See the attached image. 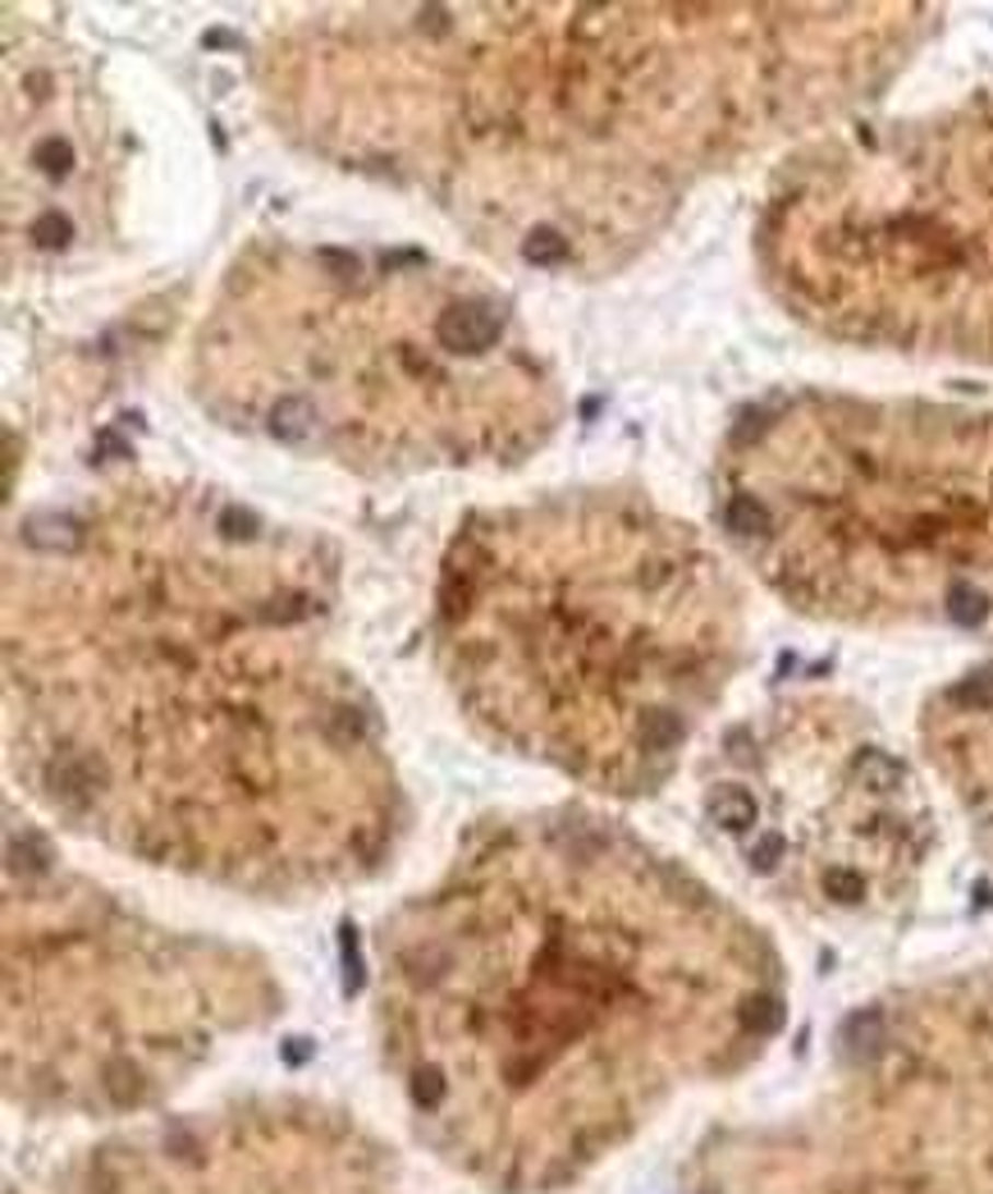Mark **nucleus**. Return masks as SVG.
I'll list each match as a JSON object with an SVG mask.
<instances>
[{
	"mask_svg": "<svg viewBox=\"0 0 993 1194\" xmlns=\"http://www.w3.org/2000/svg\"><path fill=\"white\" fill-rule=\"evenodd\" d=\"M285 989L262 952L147 916L60 861L42 828L5 842V1103L28 1122H147L266 1030Z\"/></svg>",
	"mask_w": 993,
	"mask_h": 1194,
	"instance_id": "nucleus-7",
	"label": "nucleus"
},
{
	"mask_svg": "<svg viewBox=\"0 0 993 1194\" xmlns=\"http://www.w3.org/2000/svg\"><path fill=\"white\" fill-rule=\"evenodd\" d=\"M921 750L993 865V659L966 668L925 700Z\"/></svg>",
	"mask_w": 993,
	"mask_h": 1194,
	"instance_id": "nucleus-13",
	"label": "nucleus"
},
{
	"mask_svg": "<svg viewBox=\"0 0 993 1194\" xmlns=\"http://www.w3.org/2000/svg\"><path fill=\"white\" fill-rule=\"evenodd\" d=\"M5 750L37 811L111 851L302 902L407 828L376 700L335 645V559L243 504L124 481L19 527Z\"/></svg>",
	"mask_w": 993,
	"mask_h": 1194,
	"instance_id": "nucleus-1",
	"label": "nucleus"
},
{
	"mask_svg": "<svg viewBox=\"0 0 993 1194\" xmlns=\"http://www.w3.org/2000/svg\"><path fill=\"white\" fill-rule=\"evenodd\" d=\"M755 262L824 340L993 371V92L806 142L765 197Z\"/></svg>",
	"mask_w": 993,
	"mask_h": 1194,
	"instance_id": "nucleus-8",
	"label": "nucleus"
},
{
	"mask_svg": "<svg viewBox=\"0 0 993 1194\" xmlns=\"http://www.w3.org/2000/svg\"><path fill=\"white\" fill-rule=\"evenodd\" d=\"M10 1194H417V1181L358 1112L316 1094H234L111 1126Z\"/></svg>",
	"mask_w": 993,
	"mask_h": 1194,
	"instance_id": "nucleus-11",
	"label": "nucleus"
},
{
	"mask_svg": "<svg viewBox=\"0 0 993 1194\" xmlns=\"http://www.w3.org/2000/svg\"><path fill=\"white\" fill-rule=\"evenodd\" d=\"M673 1194H993V962L856 1007L824 1080L709 1130Z\"/></svg>",
	"mask_w": 993,
	"mask_h": 1194,
	"instance_id": "nucleus-9",
	"label": "nucleus"
},
{
	"mask_svg": "<svg viewBox=\"0 0 993 1194\" xmlns=\"http://www.w3.org/2000/svg\"><path fill=\"white\" fill-rule=\"evenodd\" d=\"M436 659L495 746L600 796L682 769L747 664V600L692 523L642 495L577 490L458 527Z\"/></svg>",
	"mask_w": 993,
	"mask_h": 1194,
	"instance_id": "nucleus-4",
	"label": "nucleus"
},
{
	"mask_svg": "<svg viewBox=\"0 0 993 1194\" xmlns=\"http://www.w3.org/2000/svg\"><path fill=\"white\" fill-rule=\"evenodd\" d=\"M193 389L234 430L371 477L513 462L564 422L513 298L417 248L252 243L197 325Z\"/></svg>",
	"mask_w": 993,
	"mask_h": 1194,
	"instance_id": "nucleus-5",
	"label": "nucleus"
},
{
	"mask_svg": "<svg viewBox=\"0 0 993 1194\" xmlns=\"http://www.w3.org/2000/svg\"><path fill=\"white\" fill-rule=\"evenodd\" d=\"M944 28L852 5H344L257 50L293 142L440 202L527 266L646 252L705 179L820 134Z\"/></svg>",
	"mask_w": 993,
	"mask_h": 1194,
	"instance_id": "nucleus-2",
	"label": "nucleus"
},
{
	"mask_svg": "<svg viewBox=\"0 0 993 1194\" xmlns=\"http://www.w3.org/2000/svg\"><path fill=\"white\" fill-rule=\"evenodd\" d=\"M701 824L755 893L815 925L898 920L938 847L915 765L838 691L732 723L701 760Z\"/></svg>",
	"mask_w": 993,
	"mask_h": 1194,
	"instance_id": "nucleus-10",
	"label": "nucleus"
},
{
	"mask_svg": "<svg viewBox=\"0 0 993 1194\" xmlns=\"http://www.w3.org/2000/svg\"><path fill=\"white\" fill-rule=\"evenodd\" d=\"M715 513L806 618L993 641V403L765 399L719 449Z\"/></svg>",
	"mask_w": 993,
	"mask_h": 1194,
	"instance_id": "nucleus-6",
	"label": "nucleus"
},
{
	"mask_svg": "<svg viewBox=\"0 0 993 1194\" xmlns=\"http://www.w3.org/2000/svg\"><path fill=\"white\" fill-rule=\"evenodd\" d=\"M119 211L115 138L83 65L28 50L5 65V252L60 266L111 239Z\"/></svg>",
	"mask_w": 993,
	"mask_h": 1194,
	"instance_id": "nucleus-12",
	"label": "nucleus"
},
{
	"mask_svg": "<svg viewBox=\"0 0 993 1194\" xmlns=\"http://www.w3.org/2000/svg\"><path fill=\"white\" fill-rule=\"evenodd\" d=\"M787 1017L742 906L591 806L490 815L371 933L376 1053L417 1145L490 1194H558Z\"/></svg>",
	"mask_w": 993,
	"mask_h": 1194,
	"instance_id": "nucleus-3",
	"label": "nucleus"
}]
</instances>
